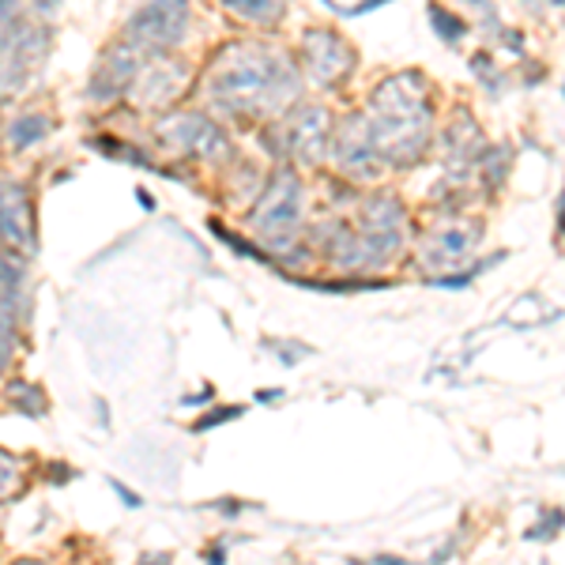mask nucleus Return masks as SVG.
Segmentation results:
<instances>
[{
    "instance_id": "f257e3e1",
    "label": "nucleus",
    "mask_w": 565,
    "mask_h": 565,
    "mask_svg": "<svg viewBox=\"0 0 565 565\" xmlns=\"http://www.w3.org/2000/svg\"><path fill=\"white\" fill-rule=\"evenodd\" d=\"M298 72L264 45H226L207 72V98L226 114H264L298 95Z\"/></svg>"
},
{
    "instance_id": "f03ea898",
    "label": "nucleus",
    "mask_w": 565,
    "mask_h": 565,
    "mask_svg": "<svg viewBox=\"0 0 565 565\" xmlns=\"http://www.w3.org/2000/svg\"><path fill=\"white\" fill-rule=\"evenodd\" d=\"M430 98H426V79L418 72L381 79L370 98V132L381 159L392 167H415L430 143Z\"/></svg>"
},
{
    "instance_id": "7ed1b4c3",
    "label": "nucleus",
    "mask_w": 565,
    "mask_h": 565,
    "mask_svg": "<svg viewBox=\"0 0 565 565\" xmlns=\"http://www.w3.org/2000/svg\"><path fill=\"white\" fill-rule=\"evenodd\" d=\"M45 57H50V26L15 15V23L0 39V98L20 95L45 65Z\"/></svg>"
},
{
    "instance_id": "20e7f679",
    "label": "nucleus",
    "mask_w": 565,
    "mask_h": 565,
    "mask_svg": "<svg viewBox=\"0 0 565 565\" xmlns=\"http://www.w3.org/2000/svg\"><path fill=\"white\" fill-rule=\"evenodd\" d=\"M298 218H302V181L290 170H279L253 212V231L271 249H287L298 238Z\"/></svg>"
},
{
    "instance_id": "39448f33",
    "label": "nucleus",
    "mask_w": 565,
    "mask_h": 565,
    "mask_svg": "<svg viewBox=\"0 0 565 565\" xmlns=\"http://www.w3.org/2000/svg\"><path fill=\"white\" fill-rule=\"evenodd\" d=\"M189 31V0H143L125 26V39L143 53H170Z\"/></svg>"
},
{
    "instance_id": "423d86ee",
    "label": "nucleus",
    "mask_w": 565,
    "mask_h": 565,
    "mask_svg": "<svg viewBox=\"0 0 565 565\" xmlns=\"http://www.w3.org/2000/svg\"><path fill=\"white\" fill-rule=\"evenodd\" d=\"M404 242V207H399L396 196H373L362 207V231H359V245H362V264L366 268H377L385 264L392 253Z\"/></svg>"
},
{
    "instance_id": "0eeeda50",
    "label": "nucleus",
    "mask_w": 565,
    "mask_h": 565,
    "mask_svg": "<svg viewBox=\"0 0 565 565\" xmlns=\"http://www.w3.org/2000/svg\"><path fill=\"white\" fill-rule=\"evenodd\" d=\"M279 140L298 162L317 167V162H324L328 148H332V117H328L324 106H295L287 121H282Z\"/></svg>"
},
{
    "instance_id": "6e6552de",
    "label": "nucleus",
    "mask_w": 565,
    "mask_h": 565,
    "mask_svg": "<svg viewBox=\"0 0 565 565\" xmlns=\"http://www.w3.org/2000/svg\"><path fill=\"white\" fill-rule=\"evenodd\" d=\"M302 57H306V72L313 84L321 87H335L351 76L354 68V50L348 39H340L328 26H309L302 34Z\"/></svg>"
},
{
    "instance_id": "1a4fd4ad",
    "label": "nucleus",
    "mask_w": 565,
    "mask_h": 565,
    "mask_svg": "<svg viewBox=\"0 0 565 565\" xmlns=\"http://www.w3.org/2000/svg\"><path fill=\"white\" fill-rule=\"evenodd\" d=\"M159 140L181 154H196V159H218L226 151V136L207 114H167L154 125Z\"/></svg>"
},
{
    "instance_id": "9d476101",
    "label": "nucleus",
    "mask_w": 565,
    "mask_h": 565,
    "mask_svg": "<svg viewBox=\"0 0 565 565\" xmlns=\"http://www.w3.org/2000/svg\"><path fill=\"white\" fill-rule=\"evenodd\" d=\"M335 140V159H340L343 174L351 178H377L381 154L370 132V117L366 114H348L340 125L332 129Z\"/></svg>"
},
{
    "instance_id": "9b49d317",
    "label": "nucleus",
    "mask_w": 565,
    "mask_h": 565,
    "mask_svg": "<svg viewBox=\"0 0 565 565\" xmlns=\"http://www.w3.org/2000/svg\"><path fill=\"white\" fill-rule=\"evenodd\" d=\"M185 65H178V61H170L167 53H159V61H151V65H140L136 72L129 95L132 103L140 109H162L170 106L174 98L185 90Z\"/></svg>"
},
{
    "instance_id": "f8f14e48",
    "label": "nucleus",
    "mask_w": 565,
    "mask_h": 565,
    "mask_svg": "<svg viewBox=\"0 0 565 565\" xmlns=\"http://www.w3.org/2000/svg\"><path fill=\"white\" fill-rule=\"evenodd\" d=\"M143 65V50L132 45L129 39L109 45V50L98 57V68L90 72V84H87V95L90 98H117L132 87L136 72Z\"/></svg>"
},
{
    "instance_id": "ddd939ff",
    "label": "nucleus",
    "mask_w": 565,
    "mask_h": 565,
    "mask_svg": "<svg viewBox=\"0 0 565 565\" xmlns=\"http://www.w3.org/2000/svg\"><path fill=\"white\" fill-rule=\"evenodd\" d=\"M0 242L15 253H34V215L23 181H0Z\"/></svg>"
},
{
    "instance_id": "4468645a",
    "label": "nucleus",
    "mask_w": 565,
    "mask_h": 565,
    "mask_svg": "<svg viewBox=\"0 0 565 565\" xmlns=\"http://www.w3.org/2000/svg\"><path fill=\"white\" fill-rule=\"evenodd\" d=\"M479 231L476 226H445V231L430 234V242L423 245V268L437 271V268H460L463 257L471 253Z\"/></svg>"
},
{
    "instance_id": "2eb2a0df",
    "label": "nucleus",
    "mask_w": 565,
    "mask_h": 565,
    "mask_svg": "<svg viewBox=\"0 0 565 565\" xmlns=\"http://www.w3.org/2000/svg\"><path fill=\"white\" fill-rule=\"evenodd\" d=\"M26 264L20 253L0 257V317L12 324H20L26 317Z\"/></svg>"
},
{
    "instance_id": "dca6fc26",
    "label": "nucleus",
    "mask_w": 565,
    "mask_h": 565,
    "mask_svg": "<svg viewBox=\"0 0 565 565\" xmlns=\"http://www.w3.org/2000/svg\"><path fill=\"white\" fill-rule=\"evenodd\" d=\"M50 132H53V117H45V114H23L8 125V140H12V148H20V151L42 143Z\"/></svg>"
},
{
    "instance_id": "f3484780",
    "label": "nucleus",
    "mask_w": 565,
    "mask_h": 565,
    "mask_svg": "<svg viewBox=\"0 0 565 565\" xmlns=\"http://www.w3.org/2000/svg\"><path fill=\"white\" fill-rule=\"evenodd\" d=\"M218 4L249 23H279L287 12V0H218Z\"/></svg>"
},
{
    "instance_id": "a211bd4d",
    "label": "nucleus",
    "mask_w": 565,
    "mask_h": 565,
    "mask_svg": "<svg viewBox=\"0 0 565 565\" xmlns=\"http://www.w3.org/2000/svg\"><path fill=\"white\" fill-rule=\"evenodd\" d=\"M8 404H12L15 412H23V415L42 418L45 415V392L39 385H31V381H15V385L8 388Z\"/></svg>"
},
{
    "instance_id": "6ab92c4d",
    "label": "nucleus",
    "mask_w": 565,
    "mask_h": 565,
    "mask_svg": "<svg viewBox=\"0 0 565 565\" xmlns=\"http://www.w3.org/2000/svg\"><path fill=\"white\" fill-rule=\"evenodd\" d=\"M430 23H434V31H437V39L441 42H460L463 34H468V26H463L457 15H449L441 4H434L430 0Z\"/></svg>"
},
{
    "instance_id": "aec40b11",
    "label": "nucleus",
    "mask_w": 565,
    "mask_h": 565,
    "mask_svg": "<svg viewBox=\"0 0 565 565\" xmlns=\"http://www.w3.org/2000/svg\"><path fill=\"white\" fill-rule=\"evenodd\" d=\"M23 482V463L12 457L8 449H0V501L12 498Z\"/></svg>"
},
{
    "instance_id": "412c9836",
    "label": "nucleus",
    "mask_w": 565,
    "mask_h": 565,
    "mask_svg": "<svg viewBox=\"0 0 565 565\" xmlns=\"http://www.w3.org/2000/svg\"><path fill=\"white\" fill-rule=\"evenodd\" d=\"M562 524H565V513H562V509H554V513H546V521H540L532 532H527V540H554Z\"/></svg>"
},
{
    "instance_id": "4be33fe9",
    "label": "nucleus",
    "mask_w": 565,
    "mask_h": 565,
    "mask_svg": "<svg viewBox=\"0 0 565 565\" xmlns=\"http://www.w3.org/2000/svg\"><path fill=\"white\" fill-rule=\"evenodd\" d=\"M12 321H4L0 317V370L8 366V359H12V351H15V332H12Z\"/></svg>"
},
{
    "instance_id": "5701e85b",
    "label": "nucleus",
    "mask_w": 565,
    "mask_h": 565,
    "mask_svg": "<svg viewBox=\"0 0 565 565\" xmlns=\"http://www.w3.org/2000/svg\"><path fill=\"white\" fill-rule=\"evenodd\" d=\"M245 412V407H223L218 415H207V418H200L196 423V430H212V426H218V423H226V418H238Z\"/></svg>"
},
{
    "instance_id": "b1692460",
    "label": "nucleus",
    "mask_w": 565,
    "mask_h": 565,
    "mask_svg": "<svg viewBox=\"0 0 565 565\" xmlns=\"http://www.w3.org/2000/svg\"><path fill=\"white\" fill-rule=\"evenodd\" d=\"M114 490H117V494H121V498H125V505H132V509H136V505H140V498H136V494H132V490H125V487H121V482H114Z\"/></svg>"
},
{
    "instance_id": "393cba45",
    "label": "nucleus",
    "mask_w": 565,
    "mask_h": 565,
    "mask_svg": "<svg viewBox=\"0 0 565 565\" xmlns=\"http://www.w3.org/2000/svg\"><path fill=\"white\" fill-rule=\"evenodd\" d=\"M476 4H482V0H476Z\"/></svg>"
}]
</instances>
